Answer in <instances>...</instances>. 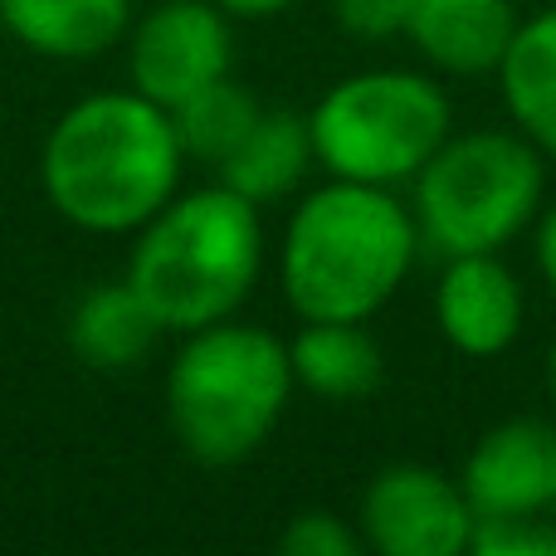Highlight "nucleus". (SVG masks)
<instances>
[{
  "instance_id": "nucleus-10",
  "label": "nucleus",
  "mask_w": 556,
  "mask_h": 556,
  "mask_svg": "<svg viewBox=\"0 0 556 556\" xmlns=\"http://www.w3.org/2000/svg\"><path fill=\"white\" fill-rule=\"evenodd\" d=\"M528 298L522 278L503 264V254H450L434 283V323L459 356L489 362L503 356L522 332Z\"/></svg>"
},
{
  "instance_id": "nucleus-7",
  "label": "nucleus",
  "mask_w": 556,
  "mask_h": 556,
  "mask_svg": "<svg viewBox=\"0 0 556 556\" xmlns=\"http://www.w3.org/2000/svg\"><path fill=\"white\" fill-rule=\"evenodd\" d=\"M235 20L215 0H162L127 29V84L172 113L235 64Z\"/></svg>"
},
{
  "instance_id": "nucleus-14",
  "label": "nucleus",
  "mask_w": 556,
  "mask_h": 556,
  "mask_svg": "<svg viewBox=\"0 0 556 556\" xmlns=\"http://www.w3.org/2000/svg\"><path fill=\"white\" fill-rule=\"evenodd\" d=\"M493 78L513 127L556 162V5L522 20Z\"/></svg>"
},
{
  "instance_id": "nucleus-12",
  "label": "nucleus",
  "mask_w": 556,
  "mask_h": 556,
  "mask_svg": "<svg viewBox=\"0 0 556 556\" xmlns=\"http://www.w3.org/2000/svg\"><path fill=\"white\" fill-rule=\"evenodd\" d=\"M132 20V0H0V29H10L29 54L59 64L113 54Z\"/></svg>"
},
{
  "instance_id": "nucleus-21",
  "label": "nucleus",
  "mask_w": 556,
  "mask_h": 556,
  "mask_svg": "<svg viewBox=\"0 0 556 556\" xmlns=\"http://www.w3.org/2000/svg\"><path fill=\"white\" fill-rule=\"evenodd\" d=\"M532 260H538L542 283L556 293V201L542 205V215L532 220Z\"/></svg>"
},
{
  "instance_id": "nucleus-18",
  "label": "nucleus",
  "mask_w": 556,
  "mask_h": 556,
  "mask_svg": "<svg viewBox=\"0 0 556 556\" xmlns=\"http://www.w3.org/2000/svg\"><path fill=\"white\" fill-rule=\"evenodd\" d=\"M469 552L479 556H556V522L547 518H479Z\"/></svg>"
},
{
  "instance_id": "nucleus-20",
  "label": "nucleus",
  "mask_w": 556,
  "mask_h": 556,
  "mask_svg": "<svg viewBox=\"0 0 556 556\" xmlns=\"http://www.w3.org/2000/svg\"><path fill=\"white\" fill-rule=\"evenodd\" d=\"M415 0H332V20L342 25V35L381 45V39L405 35Z\"/></svg>"
},
{
  "instance_id": "nucleus-23",
  "label": "nucleus",
  "mask_w": 556,
  "mask_h": 556,
  "mask_svg": "<svg viewBox=\"0 0 556 556\" xmlns=\"http://www.w3.org/2000/svg\"><path fill=\"white\" fill-rule=\"evenodd\" d=\"M547 391H552V401H556V337H552V352H547Z\"/></svg>"
},
{
  "instance_id": "nucleus-6",
  "label": "nucleus",
  "mask_w": 556,
  "mask_h": 556,
  "mask_svg": "<svg viewBox=\"0 0 556 556\" xmlns=\"http://www.w3.org/2000/svg\"><path fill=\"white\" fill-rule=\"evenodd\" d=\"M313 156L327 176L362 186H410L454 132L444 88L420 68H356L307 113Z\"/></svg>"
},
{
  "instance_id": "nucleus-15",
  "label": "nucleus",
  "mask_w": 556,
  "mask_h": 556,
  "mask_svg": "<svg viewBox=\"0 0 556 556\" xmlns=\"http://www.w3.org/2000/svg\"><path fill=\"white\" fill-rule=\"evenodd\" d=\"M293 386L317 401H362L381 386V346L366 323H303L288 342Z\"/></svg>"
},
{
  "instance_id": "nucleus-3",
  "label": "nucleus",
  "mask_w": 556,
  "mask_h": 556,
  "mask_svg": "<svg viewBox=\"0 0 556 556\" xmlns=\"http://www.w3.org/2000/svg\"><path fill=\"white\" fill-rule=\"evenodd\" d=\"M264 274V215L225 181L176 191L137 230L127 283L137 288L162 332H201L240 317Z\"/></svg>"
},
{
  "instance_id": "nucleus-24",
  "label": "nucleus",
  "mask_w": 556,
  "mask_h": 556,
  "mask_svg": "<svg viewBox=\"0 0 556 556\" xmlns=\"http://www.w3.org/2000/svg\"><path fill=\"white\" fill-rule=\"evenodd\" d=\"M552 522H556V498H552Z\"/></svg>"
},
{
  "instance_id": "nucleus-17",
  "label": "nucleus",
  "mask_w": 556,
  "mask_h": 556,
  "mask_svg": "<svg viewBox=\"0 0 556 556\" xmlns=\"http://www.w3.org/2000/svg\"><path fill=\"white\" fill-rule=\"evenodd\" d=\"M260 98L240 84L235 74L215 78L211 88L191 93L186 103L172 108V123H176V137H181V152L195 156L205 166H220L235 147L250 137V127L260 123Z\"/></svg>"
},
{
  "instance_id": "nucleus-11",
  "label": "nucleus",
  "mask_w": 556,
  "mask_h": 556,
  "mask_svg": "<svg viewBox=\"0 0 556 556\" xmlns=\"http://www.w3.org/2000/svg\"><path fill=\"white\" fill-rule=\"evenodd\" d=\"M522 15L513 0H415L405 39L434 74H498Z\"/></svg>"
},
{
  "instance_id": "nucleus-13",
  "label": "nucleus",
  "mask_w": 556,
  "mask_h": 556,
  "mask_svg": "<svg viewBox=\"0 0 556 556\" xmlns=\"http://www.w3.org/2000/svg\"><path fill=\"white\" fill-rule=\"evenodd\" d=\"M156 337H162V323L127 278L88 288L68 313V352L88 371H132L152 356Z\"/></svg>"
},
{
  "instance_id": "nucleus-1",
  "label": "nucleus",
  "mask_w": 556,
  "mask_h": 556,
  "mask_svg": "<svg viewBox=\"0 0 556 556\" xmlns=\"http://www.w3.org/2000/svg\"><path fill=\"white\" fill-rule=\"evenodd\" d=\"M181 166L172 113L137 88H108L54 117L39 152V186L74 230L137 235L181 191Z\"/></svg>"
},
{
  "instance_id": "nucleus-16",
  "label": "nucleus",
  "mask_w": 556,
  "mask_h": 556,
  "mask_svg": "<svg viewBox=\"0 0 556 556\" xmlns=\"http://www.w3.org/2000/svg\"><path fill=\"white\" fill-rule=\"evenodd\" d=\"M313 166H317V156H313L307 117L260 113V123L250 127V137H244L215 172H220V181L230 186V191H240L244 201H254L264 211V205L293 195Z\"/></svg>"
},
{
  "instance_id": "nucleus-9",
  "label": "nucleus",
  "mask_w": 556,
  "mask_h": 556,
  "mask_svg": "<svg viewBox=\"0 0 556 556\" xmlns=\"http://www.w3.org/2000/svg\"><path fill=\"white\" fill-rule=\"evenodd\" d=\"M473 518H547L556 498V425L518 415L483 434L464 459Z\"/></svg>"
},
{
  "instance_id": "nucleus-19",
  "label": "nucleus",
  "mask_w": 556,
  "mask_h": 556,
  "mask_svg": "<svg viewBox=\"0 0 556 556\" xmlns=\"http://www.w3.org/2000/svg\"><path fill=\"white\" fill-rule=\"evenodd\" d=\"M278 552H288V556H356L362 552V532L327 508H307L278 532Z\"/></svg>"
},
{
  "instance_id": "nucleus-2",
  "label": "nucleus",
  "mask_w": 556,
  "mask_h": 556,
  "mask_svg": "<svg viewBox=\"0 0 556 556\" xmlns=\"http://www.w3.org/2000/svg\"><path fill=\"white\" fill-rule=\"evenodd\" d=\"M420 230L386 186L337 181L293 205L278 244V283L303 323H371L410 278Z\"/></svg>"
},
{
  "instance_id": "nucleus-8",
  "label": "nucleus",
  "mask_w": 556,
  "mask_h": 556,
  "mask_svg": "<svg viewBox=\"0 0 556 556\" xmlns=\"http://www.w3.org/2000/svg\"><path fill=\"white\" fill-rule=\"evenodd\" d=\"M473 522L464 483L430 464H386L356 513L362 547L376 556H464Z\"/></svg>"
},
{
  "instance_id": "nucleus-5",
  "label": "nucleus",
  "mask_w": 556,
  "mask_h": 556,
  "mask_svg": "<svg viewBox=\"0 0 556 556\" xmlns=\"http://www.w3.org/2000/svg\"><path fill=\"white\" fill-rule=\"evenodd\" d=\"M547 205V156L518 127L450 132L410 181L420 244L450 254H503Z\"/></svg>"
},
{
  "instance_id": "nucleus-22",
  "label": "nucleus",
  "mask_w": 556,
  "mask_h": 556,
  "mask_svg": "<svg viewBox=\"0 0 556 556\" xmlns=\"http://www.w3.org/2000/svg\"><path fill=\"white\" fill-rule=\"evenodd\" d=\"M215 5L230 20H274V15H283L293 0H215Z\"/></svg>"
},
{
  "instance_id": "nucleus-4",
  "label": "nucleus",
  "mask_w": 556,
  "mask_h": 556,
  "mask_svg": "<svg viewBox=\"0 0 556 556\" xmlns=\"http://www.w3.org/2000/svg\"><path fill=\"white\" fill-rule=\"evenodd\" d=\"M288 342L254 323H211L186 332L166 371V425L205 469H230L264 450L293 401Z\"/></svg>"
}]
</instances>
